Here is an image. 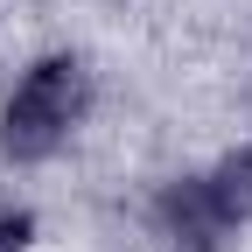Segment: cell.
<instances>
[{
  "mask_svg": "<svg viewBox=\"0 0 252 252\" xmlns=\"http://www.w3.org/2000/svg\"><path fill=\"white\" fill-rule=\"evenodd\" d=\"M91 112V70L84 56L56 49V56H35L28 70L14 77V91L0 98V154L14 168H35V161H56L70 133Z\"/></svg>",
  "mask_w": 252,
  "mask_h": 252,
  "instance_id": "6da1fadb",
  "label": "cell"
},
{
  "mask_svg": "<svg viewBox=\"0 0 252 252\" xmlns=\"http://www.w3.org/2000/svg\"><path fill=\"white\" fill-rule=\"evenodd\" d=\"M147 217H154V231H161L175 252H224V245L238 238V224L224 217L210 175H168L161 189H154Z\"/></svg>",
  "mask_w": 252,
  "mask_h": 252,
  "instance_id": "7a4b0ae2",
  "label": "cell"
},
{
  "mask_svg": "<svg viewBox=\"0 0 252 252\" xmlns=\"http://www.w3.org/2000/svg\"><path fill=\"white\" fill-rule=\"evenodd\" d=\"M203 175H210V189H217V203H224V217L245 231V224H252V140L224 147Z\"/></svg>",
  "mask_w": 252,
  "mask_h": 252,
  "instance_id": "3957f363",
  "label": "cell"
},
{
  "mask_svg": "<svg viewBox=\"0 0 252 252\" xmlns=\"http://www.w3.org/2000/svg\"><path fill=\"white\" fill-rule=\"evenodd\" d=\"M28 245H35V210L0 196V252H28Z\"/></svg>",
  "mask_w": 252,
  "mask_h": 252,
  "instance_id": "277c9868",
  "label": "cell"
}]
</instances>
